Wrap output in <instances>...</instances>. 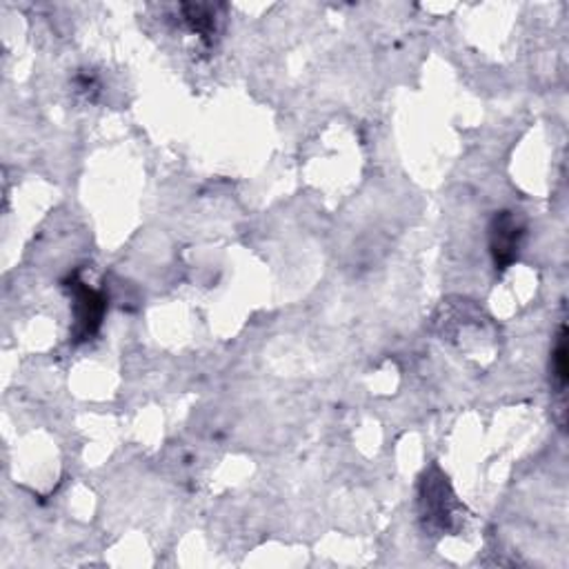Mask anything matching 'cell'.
Returning <instances> with one entry per match:
<instances>
[{"mask_svg":"<svg viewBox=\"0 0 569 569\" xmlns=\"http://www.w3.org/2000/svg\"><path fill=\"white\" fill-rule=\"evenodd\" d=\"M525 220L516 211H498L489 225V251L496 269H507L520 254Z\"/></svg>","mask_w":569,"mask_h":569,"instance_id":"6da1fadb","label":"cell"},{"mask_svg":"<svg viewBox=\"0 0 569 569\" xmlns=\"http://www.w3.org/2000/svg\"><path fill=\"white\" fill-rule=\"evenodd\" d=\"M68 288L74 297V319H76L74 339L76 341H87L99 332V328L103 323V317H105V310H107V301L101 292L92 290L90 284L81 282L76 276L70 278Z\"/></svg>","mask_w":569,"mask_h":569,"instance_id":"7a4b0ae2","label":"cell"},{"mask_svg":"<svg viewBox=\"0 0 569 569\" xmlns=\"http://www.w3.org/2000/svg\"><path fill=\"white\" fill-rule=\"evenodd\" d=\"M421 507H423V518L430 525H436L441 529H447L454 514V494L449 489L447 478L434 467L421 485Z\"/></svg>","mask_w":569,"mask_h":569,"instance_id":"3957f363","label":"cell"},{"mask_svg":"<svg viewBox=\"0 0 569 569\" xmlns=\"http://www.w3.org/2000/svg\"><path fill=\"white\" fill-rule=\"evenodd\" d=\"M218 6H203V3H192V6H180V14L185 25L198 34L203 41H211V37L218 32Z\"/></svg>","mask_w":569,"mask_h":569,"instance_id":"277c9868","label":"cell"},{"mask_svg":"<svg viewBox=\"0 0 569 569\" xmlns=\"http://www.w3.org/2000/svg\"><path fill=\"white\" fill-rule=\"evenodd\" d=\"M551 381H554L558 394H562V390L567 387V330H565V325H560L558 341L551 352Z\"/></svg>","mask_w":569,"mask_h":569,"instance_id":"5b68a950","label":"cell"}]
</instances>
